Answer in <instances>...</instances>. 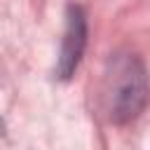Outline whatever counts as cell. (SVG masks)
<instances>
[{
	"instance_id": "cell-1",
	"label": "cell",
	"mask_w": 150,
	"mask_h": 150,
	"mask_svg": "<svg viewBox=\"0 0 150 150\" xmlns=\"http://www.w3.org/2000/svg\"><path fill=\"white\" fill-rule=\"evenodd\" d=\"M145 68L136 54L110 59L103 77V101L108 117L117 124L136 120L145 108Z\"/></svg>"
},
{
	"instance_id": "cell-2",
	"label": "cell",
	"mask_w": 150,
	"mask_h": 150,
	"mask_svg": "<svg viewBox=\"0 0 150 150\" xmlns=\"http://www.w3.org/2000/svg\"><path fill=\"white\" fill-rule=\"evenodd\" d=\"M84 47H87V16H84L82 7L68 5L61 54H59V61H56V68H54L59 80H68L75 73V68L80 66Z\"/></svg>"
},
{
	"instance_id": "cell-3",
	"label": "cell",
	"mask_w": 150,
	"mask_h": 150,
	"mask_svg": "<svg viewBox=\"0 0 150 150\" xmlns=\"http://www.w3.org/2000/svg\"><path fill=\"white\" fill-rule=\"evenodd\" d=\"M0 131H2V122H0Z\"/></svg>"
}]
</instances>
